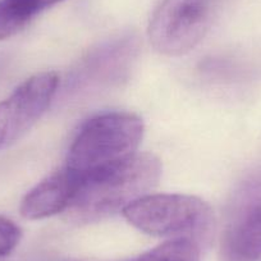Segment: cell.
Instances as JSON below:
<instances>
[{"mask_svg": "<svg viewBox=\"0 0 261 261\" xmlns=\"http://www.w3.org/2000/svg\"><path fill=\"white\" fill-rule=\"evenodd\" d=\"M21 228L11 219L0 215V258L11 255L21 241Z\"/></svg>", "mask_w": 261, "mask_h": 261, "instance_id": "11", "label": "cell"}, {"mask_svg": "<svg viewBox=\"0 0 261 261\" xmlns=\"http://www.w3.org/2000/svg\"><path fill=\"white\" fill-rule=\"evenodd\" d=\"M144 132V122L134 113L112 112L90 118L74 136L64 167L82 177L122 162L136 154Z\"/></svg>", "mask_w": 261, "mask_h": 261, "instance_id": "2", "label": "cell"}, {"mask_svg": "<svg viewBox=\"0 0 261 261\" xmlns=\"http://www.w3.org/2000/svg\"><path fill=\"white\" fill-rule=\"evenodd\" d=\"M54 72H41L22 82L0 101V152L11 147L45 114L58 91Z\"/></svg>", "mask_w": 261, "mask_h": 261, "instance_id": "5", "label": "cell"}, {"mask_svg": "<svg viewBox=\"0 0 261 261\" xmlns=\"http://www.w3.org/2000/svg\"><path fill=\"white\" fill-rule=\"evenodd\" d=\"M223 261H261V196L240 202L222 240Z\"/></svg>", "mask_w": 261, "mask_h": 261, "instance_id": "6", "label": "cell"}, {"mask_svg": "<svg viewBox=\"0 0 261 261\" xmlns=\"http://www.w3.org/2000/svg\"><path fill=\"white\" fill-rule=\"evenodd\" d=\"M122 213L135 228L158 237L191 238L206 232L213 222V210L206 201L183 193H149Z\"/></svg>", "mask_w": 261, "mask_h": 261, "instance_id": "3", "label": "cell"}, {"mask_svg": "<svg viewBox=\"0 0 261 261\" xmlns=\"http://www.w3.org/2000/svg\"><path fill=\"white\" fill-rule=\"evenodd\" d=\"M223 4L224 0H163L150 21V42L167 57L187 54L206 36Z\"/></svg>", "mask_w": 261, "mask_h": 261, "instance_id": "4", "label": "cell"}, {"mask_svg": "<svg viewBox=\"0 0 261 261\" xmlns=\"http://www.w3.org/2000/svg\"><path fill=\"white\" fill-rule=\"evenodd\" d=\"M162 175L155 155L135 154L115 164L80 177L76 195L65 214L74 223H90L123 212L149 195Z\"/></svg>", "mask_w": 261, "mask_h": 261, "instance_id": "1", "label": "cell"}, {"mask_svg": "<svg viewBox=\"0 0 261 261\" xmlns=\"http://www.w3.org/2000/svg\"><path fill=\"white\" fill-rule=\"evenodd\" d=\"M135 261H200V250L191 238H174L147 251Z\"/></svg>", "mask_w": 261, "mask_h": 261, "instance_id": "10", "label": "cell"}, {"mask_svg": "<svg viewBox=\"0 0 261 261\" xmlns=\"http://www.w3.org/2000/svg\"><path fill=\"white\" fill-rule=\"evenodd\" d=\"M80 177L65 167L47 175L26 193L19 213L24 219L39 220L64 213L71 205Z\"/></svg>", "mask_w": 261, "mask_h": 261, "instance_id": "7", "label": "cell"}, {"mask_svg": "<svg viewBox=\"0 0 261 261\" xmlns=\"http://www.w3.org/2000/svg\"><path fill=\"white\" fill-rule=\"evenodd\" d=\"M63 0H0V41L24 29L37 14Z\"/></svg>", "mask_w": 261, "mask_h": 261, "instance_id": "9", "label": "cell"}, {"mask_svg": "<svg viewBox=\"0 0 261 261\" xmlns=\"http://www.w3.org/2000/svg\"><path fill=\"white\" fill-rule=\"evenodd\" d=\"M136 45L132 37H120L101 45L81 63L73 76V86L99 85L119 79L134 59Z\"/></svg>", "mask_w": 261, "mask_h": 261, "instance_id": "8", "label": "cell"}]
</instances>
